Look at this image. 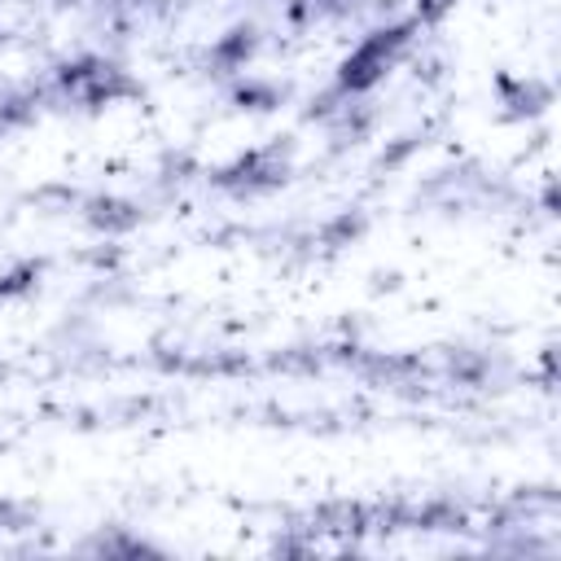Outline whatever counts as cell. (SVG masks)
Returning <instances> with one entry per match:
<instances>
[{
    "label": "cell",
    "instance_id": "cell-2",
    "mask_svg": "<svg viewBox=\"0 0 561 561\" xmlns=\"http://www.w3.org/2000/svg\"><path fill=\"white\" fill-rule=\"evenodd\" d=\"M57 83H61V92H70L75 101H83L88 110H101V105L140 96V83L123 66H114L105 57H75V61H66L57 70Z\"/></svg>",
    "mask_w": 561,
    "mask_h": 561
},
{
    "label": "cell",
    "instance_id": "cell-9",
    "mask_svg": "<svg viewBox=\"0 0 561 561\" xmlns=\"http://www.w3.org/2000/svg\"><path fill=\"white\" fill-rule=\"evenodd\" d=\"M456 9V0H416V22H443L447 13Z\"/></svg>",
    "mask_w": 561,
    "mask_h": 561
},
{
    "label": "cell",
    "instance_id": "cell-6",
    "mask_svg": "<svg viewBox=\"0 0 561 561\" xmlns=\"http://www.w3.org/2000/svg\"><path fill=\"white\" fill-rule=\"evenodd\" d=\"M500 88H504V105H513V110H508L513 118L539 114V110L552 105V88L539 83V79H508V75H500Z\"/></svg>",
    "mask_w": 561,
    "mask_h": 561
},
{
    "label": "cell",
    "instance_id": "cell-7",
    "mask_svg": "<svg viewBox=\"0 0 561 561\" xmlns=\"http://www.w3.org/2000/svg\"><path fill=\"white\" fill-rule=\"evenodd\" d=\"M232 101H237L241 110H276V105H280V92H276L272 83L245 79V83H237V88H232Z\"/></svg>",
    "mask_w": 561,
    "mask_h": 561
},
{
    "label": "cell",
    "instance_id": "cell-3",
    "mask_svg": "<svg viewBox=\"0 0 561 561\" xmlns=\"http://www.w3.org/2000/svg\"><path fill=\"white\" fill-rule=\"evenodd\" d=\"M285 175H289L285 153H280L276 145H267V149H250V153H241L237 162L219 167V171H215V184H219V188H232V193H259V188L285 184Z\"/></svg>",
    "mask_w": 561,
    "mask_h": 561
},
{
    "label": "cell",
    "instance_id": "cell-1",
    "mask_svg": "<svg viewBox=\"0 0 561 561\" xmlns=\"http://www.w3.org/2000/svg\"><path fill=\"white\" fill-rule=\"evenodd\" d=\"M412 31H416V22H394V26H381V31L364 35V39L337 61V92H342V96H355V92L377 88V83L394 70V61L408 53Z\"/></svg>",
    "mask_w": 561,
    "mask_h": 561
},
{
    "label": "cell",
    "instance_id": "cell-8",
    "mask_svg": "<svg viewBox=\"0 0 561 561\" xmlns=\"http://www.w3.org/2000/svg\"><path fill=\"white\" fill-rule=\"evenodd\" d=\"M35 276H39V267H31V263H22V267H13V272H0V302H4V298H22V294L35 285Z\"/></svg>",
    "mask_w": 561,
    "mask_h": 561
},
{
    "label": "cell",
    "instance_id": "cell-4",
    "mask_svg": "<svg viewBox=\"0 0 561 561\" xmlns=\"http://www.w3.org/2000/svg\"><path fill=\"white\" fill-rule=\"evenodd\" d=\"M83 219H88V228H96L105 237H123L140 224V206L127 197H114V193H96L83 202Z\"/></svg>",
    "mask_w": 561,
    "mask_h": 561
},
{
    "label": "cell",
    "instance_id": "cell-5",
    "mask_svg": "<svg viewBox=\"0 0 561 561\" xmlns=\"http://www.w3.org/2000/svg\"><path fill=\"white\" fill-rule=\"evenodd\" d=\"M254 48H259V31H254L250 22H241V26H232V31H224V35L215 39V48H210V66L224 70V75L245 70V61L254 57Z\"/></svg>",
    "mask_w": 561,
    "mask_h": 561
}]
</instances>
